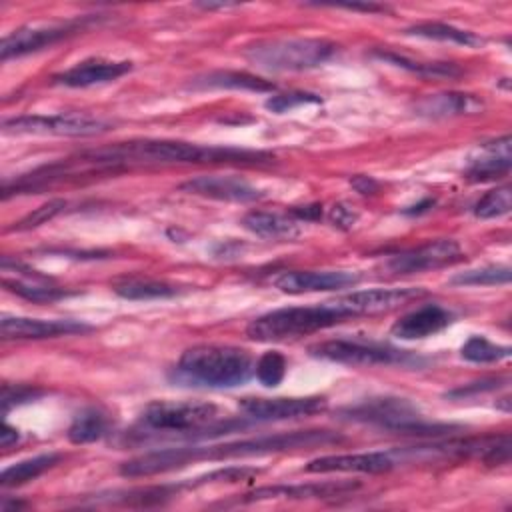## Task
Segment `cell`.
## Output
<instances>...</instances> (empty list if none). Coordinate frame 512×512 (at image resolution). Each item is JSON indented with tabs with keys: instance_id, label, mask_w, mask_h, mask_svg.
Instances as JSON below:
<instances>
[{
	"instance_id": "45",
	"label": "cell",
	"mask_w": 512,
	"mask_h": 512,
	"mask_svg": "<svg viewBox=\"0 0 512 512\" xmlns=\"http://www.w3.org/2000/svg\"><path fill=\"white\" fill-rule=\"evenodd\" d=\"M432 206H434V200H432V198H426V200H422L420 204H416V206H412V208L404 210V214H422V212L430 210Z\"/></svg>"
},
{
	"instance_id": "38",
	"label": "cell",
	"mask_w": 512,
	"mask_h": 512,
	"mask_svg": "<svg viewBox=\"0 0 512 512\" xmlns=\"http://www.w3.org/2000/svg\"><path fill=\"white\" fill-rule=\"evenodd\" d=\"M38 396H42V390H38L34 386H26V384L10 386V384H4V388H2V412L6 414L12 406H20L24 402L36 400Z\"/></svg>"
},
{
	"instance_id": "40",
	"label": "cell",
	"mask_w": 512,
	"mask_h": 512,
	"mask_svg": "<svg viewBox=\"0 0 512 512\" xmlns=\"http://www.w3.org/2000/svg\"><path fill=\"white\" fill-rule=\"evenodd\" d=\"M328 222L338 230H352L354 224L358 222V212L344 202H336L328 210Z\"/></svg>"
},
{
	"instance_id": "14",
	"label": "cell",
	"mask_w": 512,
	"mask_h": 512,
	"mask_svg": "<svg viewBox=\"0 0 512 512\" xmlns=\"http://www.w3.org/2000/svg\"><path fill=\"white\" fill-rule=\"evenodd\" d=\"M92 326L82 320L70 318H28V316H2L0 320V336L4 340H42V338H56L68 334H82L90 332Z\"/></svg>"
},
{
	"instance_id": "16",
	"label": "cell",
	"mask_w": 512,
	"mask_h": 512,
	"mask_svg": "<svg viewBox=\"0 0 512 512\" xmlns=\"http://www.w3.org/2000/svg\"><path fill=\"white\" fill-rule=\"evenodd\" d=\"M186 194L224 200V202H254L264 198V192L240 176H196L178 186Z\"/></svg>"
},
{
	"instance_id": "6",
	"label": "cell",
	"mask_w": 512,
	"mask_h": 512,
	"mask_svg": "<svg viewBox=\"0 0 512 512\" xmlns=\"http://www.w3.org/2000/svg\"><path fill=\"white\" fill-rule=\"evenodd\" d=\"M346 318L348 316L342 314L332 302L316 306H286L256 316L246 326V336L256 342H280L320 332L344 322Z\"/></svg>"
},
{
	"instance_id": "13",
	"label": "cell",
	"mask_w": 512,
	"mask_h": 512,
	"mask_svg": "<svg viewBox=\"0 0 512 512\" xmlns=\"http://www.w3.org/2000/svg\"><path fill=\"white\" fill-rule=\"evenodd\" d=\"M424 292L420 288L408 286V288H370L352 292L346 296H340L336 300H330L342 314L360 316V314H378L394 310L402 304H406L412 298L422 296Z\"/></svg>"
},
{
	"instance_id": "10",
	"label": "cell",
	"mask_w": 512,
	"mask_h": 512,
	"mask_svg": "<svg viewBox=\"0 0 512 512\" xmlns=\"http://www.w3.org/2000/svg\"><path fill=\"white\" fill-rule=\"evenodd\" d=\"M464 260V250L452 238L430 240L410 250H402L386 258L384 268L392 274H418L446 268Z\"/></svg>"
},
{
	"instance_id": "39",
	"label": "cell",
	"mask_w": 512,
	"mask_h": 512,
	"mask_svg": "<svg viewBox=\"0 0 512 512\" xmlns=\"http://www.w3.org/2000/svg\"><path fill=\"white\" fill-rule=\"evenodd\" d=\"M506 382H508L506 376L504 378H484V380L470 382L466 386H460V388H454V390L446 392V398H466V396H474L478 392H490V390L500 388Z\"/></svg>"
},
{
	"instance_id": "37",
	"label": "cell",
	"mask_w": 512,
	"mask_h": 512,
	"mask_svg": "<svg viewBox=\"0 0 512 512\" xmlns=\"http://www.w3.org/2000/svg\"><path fill=\"white\" fill-rule=\"evenodd\" d=\"M306 104H322V98L318 94H312V92H300V90H294V92H284V94H274L270 96L264 106L274 112V114H284V112H292L300 106H306Z\"/></svg>"
},
{
	"instance_id": "17",
	"label": "cell",
	"mask_w": 512,
	"mask_h": 512,
	"mask_svg": "<svg viewBox=\"0 0 512 512\" xmlns=\"http://www.w3.org/2000/svg\"><path fill=\"white\" fill-rule=\"evenodd\" d=\"M398 466L394 452H358V454H330L310 460L304 472L328 474V472H362L380 474Z\"/></svg>"
},
{
	"instance_id": "36",
	"label": "cell",
	"mask_w": 512,
	"mask_h": 512,
	"mask_svg": "<svg viewBox=\"0 0 512 512\" xmlns=\"http://www.w3.org/2000/svg\"><path fill=\"white\" fill-rule=\"evenodd\" d=\"M66 208V200L64 198H52L44 204H40L38 208H34L32 212H28L24 218H20L18 222H14V226H10L8 230H16V232H24V230H32L38 228L42 224H46L48 220L56 218L60 212H64Z\"/></svg>"
},
{
	"instance_id": "21",
	"label": "cell",
	"mask_w": 512,
	"mask_h": 512,
	"mask_svg": "<svg viewBox=\"0 0 512 512\" xmlns=\"http://www.w3.org/2000/svg\"><path fill=\"white\" fill-rule=\"evenodd\" d=\"M510 164H512L510 136H502L494 142L482 144L480 150L474 156H470L464 174L472 182L494 180L498 176L508 174Z\"/></svg>"
},
{
	"instance_id": "29",
	"label": "cell",
	"mask_w": 512,
	"mask_h": 512,
	"mask_svg": "<svg viewBox=\"0 0 512 512\" xmlns=\"http://www.w3.org/2000/svg\"><path fill=\"white\" fill-rule=\"evenodd\" d=\"M406 34L428 38V40L452 42V44H460V46H480V44H484V40L478 34L462 30V28H456L452 24H444V22L416 24V26L406 28Z\"/></svg>"
},
{
	"instance_id": "43",
	"label": "cell",
	"mask_w": 512,
	"mask_h": 512,
	"mask_svg": "<svg viewBox=\"0 0 512 512\" xmlns=\"http://www.w3.org/2000/svg\"><path fill=\"white\" fill-rule=\"evenodd\" d=\"M18 438H20V434H18L16 428H12L10 424L2 426V432H0V446L2 448H10L12 444L18 442Z\"/></svg>"
},
{
	"instance_id": "3",
	"label": "cell",
	"mask_w": 512,
	"mask_h": 512,
	"mask_svg": "<svg viewBox=\"0 0 512 512\" xmlns=\"http://www.w3.org/2000/svg\"><path fill=\"white\" fill-rule=\"evenodd\" d=\"M244 420H232L212 402H150L136 422L138 436H210L244 428Z\"/></svg>"
},
{
	"instance_id": "31",
	"label": "cell",
	"mask_w": 512,
	"mask_h": 512,
	"mask_svg": "<svg viewBox=\"0 0 512 512\" xmlns=\"http://www.w3.org/2000/svg\"><path fill=\"white\" fill-rule=\"evenodd\" d=\"M4 286L18 294L20 298H26L30 302H56L60 298H66V296H72L76 294L74 290H66V288H60V286H52V284H38V282H20V280H4Z\"/></svg>"
},
{
	"instance_id": "15",
	"label": "cell",
	"mask_w": 512,
	"mask_h": 512,
	"mask_svg": "<svg viewBox=\"0 0 512 512\" xmlns=\"http://www.w3.org/2000/svg\"><path fill=\"white\" fill-rule=\"evenodd\" d=\"M358 282L360 276L346 270H286L274 278V286L286 294L342 290Z\"/></svg>"
},
{
	"instance_id": "23",
	"label": "cell",
	"mask_w": 512,
	"mask_h": 512,
	"mask_svg": "<svg viewBox=\"0 0 512 512\" xmlns=\"http://www.w3.org/2000/svg\"><path fill=\"white\" fill-rule=\"evenodd\" d=\"M242 226L260 236V238H272V240H292L300 236V220H296L292 214L274 212V210H250L242 218Z\"/></svg>"
},
{
	"instance_id": "27",
	"label": "cell",
	"mask_w": 512,
	"mask_h": 512,
	"mask_svg": "<svg viewBox=\"0 0 512 512\" xmlns=\"http://www.w3.org/2000/svg\"><path fill=\"white\" fill-rule=\"evenodd\" d=\"M60 454L56 452H48V454H38L26 460H20L12 466H8L2 474H0V486L4 488H12V486H22L38 476H42L46 470L54 468L60 462Z\"/></svg>"
},
{
	"instance_id": "1",
	"label": "cell",
	"mask_w": 512,
	"mask_h": 512,
	"mask_svg": "<svg viewBox=\"0 0 512 512\" xmlns=\"http://www.w3.org/2000/svg\"><path fill=\"white\" fill-rule=\"evenodd\" d=\"M86 172H120L130 166L166 164H266L270 154L260 150L202 146L184 140H132L78 154Z\"/></svg>"
},
{
	"instance_id": "35",
	"label": "cell",
	"mask_w": 512,
	"mask_h": 512,
	"mask_svg": "<svg viewBox=\"0 0 512 512\" xmlns=\"http://www.w3.org/2000/svg\"><path fill=\"white\" fill-rule=\"evenodd\" d=\"M286 358L284 354H280L278 350H268L264 352L256 364H254V376L258 378L260 384H264L266 388H274L278 386L284 376H286Z\"/></svg>"
},
{
	"instance_id": "42",
	"label": "cell",
	"mask_w": 512,
	"mask_h": 512,
	"mask_svg": "<svg viewBox=\"0 0 512 512\" xmlns=\"http://www.w3.org/2000/svg\"><path fill=\"white\" fill-rule=\"evenodd\" d=\"M296 220H318L322 216V206L312 204V206H300L290 212Z\"/></svg>"
},
{
	"instance_id": "46",
	"label": "cell",
	"mask_w": 512,
	"mask_h": 512,
	"mask_svg": "<svg viewBox=\"0 0 512 512\" xmlns=\"http://www.w3.org/2000/svg\"><path fill=\"white\" fill-rule=\"evenodd\" d=\"M200 8H204V10H214V8H230V6H236V4H226V2H220V4H198Z\"/></svg>"
},
{
	"instance_id": "44",
	"label": "cell",
	"mask_w": 512,
	"mask_h": 512,
	"mask_svg": "<svg viewBox=\"0 0 512 512\" xmlns=\"http://www.w3.org/2000/svg\"><path fill=\"white\" fill-rule=\"evenodd\" d=\"M338 8H346V10H360V12H386V6L380 4H336Z\"/></svg>"
},
{
	"instance_id": "18",
	"label": "cell",
	"mask_w": 512,
	"mask_h": 512,
	"mask_svg": "<svg viewBox=\"0 0 512 512\" xmlns=\"http://www.w3.org/2000/svg\"><path fill=\"white\" fill-rule=\"evenodd\" d=\"M358 482H318V484H276L262 486L246 492L238 498V504L262 502V500H312V498H332L354 492Z\"/></svg>"
},
{
	"instance_id": "7",
	"label": "cell",
	"mask_w": 512,
	"mask_h": 512,
	"mask_svg": "<svg viewBox=\"0 0 512 512\" xmlns=\"http://www.w3.org/2000/svg\"><path fill=\"white\" fill-rule=\"evenodd\" d=\"M336 44L324 38H274L246 48L244 56L258 68L272 72H300L324 64Z\"/></svg>"
},
{
	"instance_id": "4",
	"label": "cell",
	"mask_w": 512,
	"mask_h": 512,
	"mask_svg": "<svg viewBox=\"0 0 512 512\" xmlns=\"http://www.w3.org/2000/svg\"><path fill=\"white\" fill-rule=\"evenodd\" d=\"M254 374L252 356L236 346L198 344L182 352L174 382L200 388H234L248 382Z\"/></svg>"
},
{
	"instance_id": "32",
	"label": "cell",
	"mask_w": 512,
	"mask_h": 512,
	"mask_svg": "<svg viewBox=\"0 0 512 512\" xmlns=\"http://www.w3.org/2000/svg\"><path fill=\"white\" fill-rule=\"evenodd\" d=\"M510 268L508 266H482L474 270L458 272L450 278V284L454 286H496V284H508L510 282Z\"/></svg>"
},
{
	"instance_id": "19",
	"label": "cell",
	"mask_w": 512,
	"mask_h": 512,
	"mask_svg": "<svg viewBox=\"0 0 512 512\" xmlns=\"http://www.w3.org/2000/svg\"><path fill=\"white\" fill-rule=\"evenodd\" d=\"M132 70V62L128 60H108V58H86L72 68L56 74L52 78L54 84H62L68 88H88L96 84H106L118 80L120 76Z\"/></svg>"
},
{
	"instance_id": "41",
	"label": "cell",
	"mask_w": 512,
	"mask_h": 512,
	"mask_svg": "<svg viewBox=\"0 0 512 512\" xmlns=\"http://www.w3.org/2000/svg\"><path fill=\"white\" fill-rule=\"evenodd\" d=\"M350 186L362 194V196H368V194H374L378 192V182L372 178V176H366V174H356L350 178Z\"/></svg>"
},
{
	"instance_id": "20",
	"label": "cell",
	"mask_w": 512,
	"mask_h": 512,
	"mask_svg": "<svg viewBox=\"0 0 512 512\" xmlns=\"http://www.w3.org/2000/svg\"><path fill=\"white\" fill-rule=\"evenodd\" d=\"M454 320V314L440 304H422L400 316L390 332L400 340H420L434 336Z\"/></svg>"
},
{
	"instance_id": "2",
	"label": "cell",
	"mask_w": 512,
	"mask_h": 512,
	"mask_svg": "<svg viewBox=\"0 0 512 512\" xmlns=\"http://www.w3.org/2000/svg\"><path fill=\"white\" fill-rule=\"evenodd\" d=\"M342 436L332 430H294L282 434H264L254 438H244L226 444L212 446H184V448H164L146 452L142 456L130 458L120 464V474L126 478L154 476L182 468L196 460H224L238 456H260L272 452H286L296 448H312L324 444H336Z\"/></svg>"
},
{
	"instance_id": "33",
	"label": "cell",
	"mask_w": 512,
	"mask_h": 512,
	"mask_svg": "<svg viewBox=\"0 0 512 512\" xmlns=\"http://www.w3.org/2000/svg\"><path fill=\"white\" fill-rule=\"evenodd\" d=\"M512 208V190L508 184L496 186L488 190L476 204H474V216L482 220L500 218L508 214Z\"/></svg>"
},
{
	"instance_id": "26",
	"label": "cell",
	"mask_w": 512,
	"mask_h": 512,
	"mask_svg": "<svg viewBox=\"0 0 512 512\" xmlns=\"http://www.w3.org/2000/svg\"><path fill=\"white\" fill-rule=\"evenodd\" d=\"M108 428H110L108 416L100 408L88 406V408H82L72 418L68 426V440L72 444H90L104 438L108 434Z\"/></svg>"
},
{
	"instance_id": "34",
	"label": "cell",
	"mask_w": 512,
	"mask_h": 512,
	"mask_svg": "<svg viewBox=\"0 0 512 512\" xmlns=\"http://www.w3.org/2000/svg\"><path fill=\"white\" fill-rule=\"evenodd\" d=\"M260 474L258 468H250V466H228V468H220L214 472H208L204 476H198L194 480L188 482H180V490L182 488H200L206 484H234V482H244V480H252Z\"/></svg>"
},
{
	"instance_id": "12",
	"label": "cell",
	"mask_w": 512,
	"mask_h": 512,
	"mask_svg": "<svg viewBox=\"0 0 512 512\" xmlns=\"http://www.w3.org/2000/svg\"><path fill=\"white\" fill-rule=\"evenodd\" d=\"M240 410L246 414L244 418L256 422H280L302 416H312L326 410L324 396H278V398H242Z\"/></svg>"
},
{
	"instance_id": "22",
	"label": "cell",
	"mask_w": 512,
	"mask_h": 512,
	"mask_svg": "<svg viewBox=\"0 0 512 512\" xmlns=\"http://www.w3.org/2000/svg\"><path fill=\"white\" fill-rule=\"evenodd\" d=\"M482 108V100L466 92H438L414 102V112L424 118H452L462 114H476Z\"/></svg>"
},
{
	"instance_id": "5",
	"label": "cell",
	"mask_w": 512,
	"mask_h": 512,
	"mask_svg": "<svg viewBox=\"0 0 512 512\" xmlns=\"http://www.w3.org/2000/svg\"><path fill=\"white\" fill-rule=\"evenodd\" d=\"M340 416L350 422L370 424L406 436H446L460 430V426L456 424L428 422L410 400L396 396H378L362 400L354 406L342 408Z\"/></svg>"
},
{
	"instance_id": "9",
	"label": "cell",
	"mask_w": 512,
	"mask_h": 512,
	"mask_svg": "<svg viewBox=\"0 0 512 512\" xmlns=\"http://www.w3.org/2000/svg\"><path fill=\"white\" fill-rule=\"evenodd\" d=\"M112 128V124L100 116L62 112V114H24L2 122L6 134H40V136H70L86 138L98 136Z\"/></svg>"
},
{
	"instance_id": "24",
	"label": "cell",
	"mask_w": 512,
	"mask_h": 512,
	"mask_svg": "<svg viewBox=\"0 0 512 512\" xmlns=\"http://www.w3.org/2000/svg\"><path fill=\"white\" fill-rule=\"evenodd\" d=\"M188 88L194 90H252V92H270L274 90V82L264 80L260 76L238 72V70H214L202 76H196Z\"/></svg>"
},
{
	"instance_id": "8",
	"label": "cell",
	"mask_w": 512,
	"mask_h": 512,
	"mask_svg": "<svg viewBox=\"0 0 512 512\" xmlns=\"http://www.w3.org/2000/svg\"><path fill=\"white\" fill-rule=\"evenodd\" d=\"M310 356L348 366H420L424 360L408 350L372 340H326L308 348Z\"/></svg>"
},
{
	"instance_id": "11",
	"label": "cell",
	"mask_w": 512,
	"mask_h": 512,
	"mask_svg": "<svg viewBox=\"0 0 512 512\" xmlns=\"http://www.w3.org/2000/svg\"><path fill=\"white\" fill-rule=\"evenodd\" d=\"M86 18L66 20V22H50V24H28L16 28L0 42V58L6 62L10 58H20L32 52H38L46 46L60 42L62 38L82 30Z\"/></svg>"
},
{
	"instance_id": "25",
	"label": "cell",
	"mask_w": 512,
	"mask_h": 512,
	"mask_svg": "<svg viewBox=\"0 0 512 512\" xmlns=\"http://www.w3.org/2000/svg\"><path fill=\"white\" fill-rule=\"evenodd\" d=\"M372 56L384 64H390V66H396V68L408 70L412 74H420V76L454 78L460 74V68L452 62H422V60H414V58H408V56L392 52V50H374Z\"/></svg>"
},
{
	"instance_id": "30",
	"label": "cell",
	"mask_w": 512,
	"mask_h": 512,
	"mask_svg": "<svg viewBox=\"0 0 512 512\" xmlns=\"http://www.w3.org/2000/svg\"><path fill=\"white\" fill-rule=\"evenodd\" d=\"M510 352H512L510 346L494 344L484 336H470L460 348V356L476 364H490V362L504 360L510 356Z\"/></svg>"
},
{
	"instance_id": "28",
	"label": "cell",
	"mask_w": 512,
	"mask_h": 512,
	"mask_svg": "<svg viewBox=\"0 0 512 512\" xmlns=\"http://www.w3.org/2000/svg\"><path fill=\"white\" fill-rule=\"evenodd\" d=\"M114 292L126 300H158L180 294L176 284L152 278H124L114 284Z\"/></svg>"
}]
</instances>
